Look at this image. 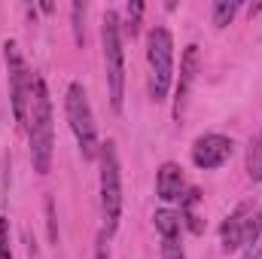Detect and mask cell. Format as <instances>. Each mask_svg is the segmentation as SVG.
<instances>
[{
  "label": "cell",
  "mask_w": 262,
  "mask_h": 259,
  "mask_svg": "<svg viewBox=\"0 0 262 259\" xmlns=\"http://www.w3.org/2000/svg\"><path fill=\"white\" fill-rule=\"evenodd\" d=\"M247 177L253 183H262V128L256 131V137L250 140V149H247Z\"/></svg>",
  "instance_id": "obj_12"
},
{
  "label": "cell",
  "mask_w": 262,
  "mask_h": 259,
  "mask_svg": "<svg viewBox=\"0 0 262 259\" xmlns=\"http://www.w3.org/2000/svg\"><path fill=\"white\" fill-rule=\"evenodd\" d=\"M98 165H101V213H104V235H116L119 220H122V165H119V153L116 143L107 140L101 143L98 153Z\"/></svg>",
  "instance_id": "obj_3"
},
{
  "label": "cell",
  "mask_w": 262,
  "mask_h": 259,
  "mask_svg": "<svg viewBox=\"0 0 262 259\" xmlns=\"http://www.w3.org/2000/svg\"><path fill=\"white\" fill-rule=\"evenodd\" d=\"M140 18H143V3H137V0H134V3L125 6V21L119 18V21H122V34H125V37L134 40V37L140 34Z\"/></svg>",
  "instance_id": "obj_14"
},
{
  "label": "cell",
  "mask_w": 262,
  "mask_h": 259,
  "mask_svg": "<svg viewBox=\"0 0 262 259\" xmlns=\"http://www.w3.org/2000/svg\"><path fill=\"white\" fill-rule=\"evenodd\" d=\"M247 12H250V18H253V15H256V12H262V3H256V6H250V9H247Z\"/></svg>",
  "instance_id": "obj_20"
},
{
  "label": "cell",
  "mask_w": 262,
  "mask_h": 259,
  "mask_svg": "<svg viewBox=\"0 0 262 259\" xmlns=\"http://www.w3.org/2000/svg\"><path fill=\"white\" fill-rule=\"evenodd\" d=\"M186 192V177H183V168L177 162H162L159 171H156V195L171 204V201H180Z\"/></svg>",
  "instance_id": "obj_10"
},
{
  "label": "cell",
  "mask_w": 262,
  "mask_h": 259,
  "mask_svg": "<svg viewBox=\"0 0 262 259\" xmlns=\"http://www.w3.org/2000/svg\"><path fill=\"white\" fill-rule=\"evenodd\" d=\"M101 49H104L110 107L116 113H122V101H125V49H122V21H119L116 9L104 12V21H101Z\"/></svg>",
  "instance_id": "obj_2"
},
{
  "label": "cell",
  "mask_w": 262,
  "mask_h": 259,
  "mask_svg": "<svg viewBox=\"0 0 262 259\" xmlns=\"http://www.w3.org/2000/svg\"><path fill=\"white\" fill-rule=\"evenodd\" d=\"M95 259H113L110 256V247H107V235L101 232V238H98V244H95Z\"/></svg>",
  "instance_id": "obj_18"
},
{
  "label": "cell",
  "mask_w": 262,
  "mask_h": 259,
  "mask_svg": "<svg viewBox=\"0 0 262 259\" xmlns=\"http://www.w3.org/2000/svg\"><path fill=\"white\" fill-rule=\"evenodd\" d=\"M28 149H31V165L37 174L52 171V153H55V125H52V98L49 85L43 76H34L31 85V110H28Z\"/></svg>",
  "instance_id": "obj_1"
},
{
  "label": "cell",
  "mask_w": 262,
  "mask_h": 259,
  "mask_svg": "<svg viewBox=\"0 0 262 259\" xmlns=\"http://www.w3.org/2000/svg\"><path fill=\"white\" fill-rule=\"evenodd\" d=\"M195 76H198V46L189 43L180 55V79L174 85V107H171L174 122H183V116H186V104H189V92H192Z\"/></svg>",
  "instance_id": "obj_8"
},
{
  "label": "cell",
  "mask_w": 262,
  "mask_h": 259,
  "mask_svg": "<svg viewBox=\"0 0 262 259\" xmlns=\"http://www.w3.org/2000/svg\"><path fill=\"white\" fill-rule=\"evenodd\" d=\"M238 9H241V3H235V0H216L210 6V21L216 28H226V25H232V18L238 15Z\"/></svg>",
  "instance_id": "obj_13"
},
{
  "label": "cell",
  "mask_w": 262,
  "mask_h": 259,
  "mask_svg": "<svg viewBox=\"0 0 262 259\" xmlns=\"http://www.w3.org/2000/svg\"><path fill=\"white\" fill-rule=\"evenodd\" d=\"M0 259H12V247H9V220L0 217Z\"/></svg>",
  "instance_id": "obj_17"
},
{
  "label": "cell",
  "mask_w": 262,
  "mask_h": 259,
  "mask_svg": "<svg viewBox=\"0 0 262 259\" xmlns=\"http://www.w3.org/2000/svg\"><path fill=\"white\" fill-rule=\"evenodd\" d=\"M146 64H149V98L156 104H165L174 82V37L162 25H156L146 34Z\"/></svg>",
  "instance_id": "obj_4"
},
{
  "label": "cell",
  "mask_w": 262,
  "mask_h": 259,
  "mask_svg": "<svg viewBox=\"0 0 262 259\" xmlns=\"http://www.w3.org/2000/svg\"><path fill=\"white\" fill-rule=\"evenodd\" d=\"M3 58H6V73H9V101H12V116L15 122L25 128L28 125V110H31V85H34V73L28 70L18 46L12 40L3 43Z\"/></svg>",
  "instance_id": "obj_6"
},
{
  "label": "cell",
  "mask_w": 262,
  "mask_h": 259,
  "mask_svg": "<svg viewBox=\"0 0 262 259\" xmlns=\"http://www.w3.org/2000/svg\"><path fill=\"white\" fill-rule=\"evenodd\" d=\"M250 213H253V204H250V201H241V204H238V207H235L226 220H223V226H220V247H223L226 253L241 250Z\"/></svg>",
  "instance_id": "obj_9"
},
{
  "label": "cell",
  "mask_w": 262,
  "mask_h": 259,
  "mask_svg": "<svg viewBox=\"0 0 262 259\" xmlns=\"http://www.w3.org/2000/svg\"><path fill=\"white\" fill-rule=\"evenodd\" d=\"M232 153H235V140L226 137V134L210 131V134L195 137L189 156H192V165H195L198 171H216V168H223L232 159Z\"/></svg>",
  "instance_id": "obj_7"
},
{
  "label": "cell",
  "mask_w": 262,
  "mask_h": 259,
  "mask_svg": "<svg viewBox=\"0 0 262 259\" xmlns=\"http://www.w3.org/2000/svg\"><path fill=\"white\" fill-rule=\"evenodd\" d=\"M162 259H186L183 238H162Z\"/></svg>",
  "instance_id": "obj_16"
},
{
  "label": "cell",
  "mask_w": 262,
  "mask_h": 259,
  "mask_svg": "<svg viewBox=\"0 0 262 259\" xmlns=\"http://www.w3.org/2000/svg\"><path fill=\"white\" fill-rule=\"evenodd\" d=\"M46 213H49V238L58 241V229H55V213H52V198H46Z\"/></svg>",
  "instance_id": "obj_19"
},
{
  "label": "cell",
  "mask_w": 262,
  "mask_h": 259,
  "mask_svg": "<svg viewBox=\"0 0 262 259\" xmlns=\"http://www.w3.org/2000/svg\"><path fill=\"white\" fill-rule=\"evenodd\" d=\"M152 223H156V232H159L162 238H180V232H183L180 213H177V210H168V207H159V210L152 213Z\"/></svg>",
  "instance_id": "obj_11"
},
{
  "label": "cell",
  "mask_w": 262,
  "mask_h": 259,
  "mask_svg": "<svg viewBox=\"0 0 262 259\" xmlns=\"http://www.w3.org/2000/svg\"><path fill=\"white\" fill-rule=\"evenodd\" d=\"M64 113L70 131L79 143V153L85 162H95L98 153H101V137H98V122H95V113H92V104H89V95L82 89V82H70L64 92Z\"/></svg>",
  "instance_id": "obj_5"
},
{
  "label": "cell",
  "mask_w": 262,
  "mask_h": 259,
  "mask_svg": "<svg viewBox=\"0 0 262 259\" xmlns=\"http://www.w3.org/2000/svg\"><path fill=\"white\" fill-rule=\"evenodd\" d=\"M70 15H73V40H76V46H82L85 43V28H82V21H85V3H73Z\"/></svg>",
  "instance_id": "obj_15"
}]
</instances>
